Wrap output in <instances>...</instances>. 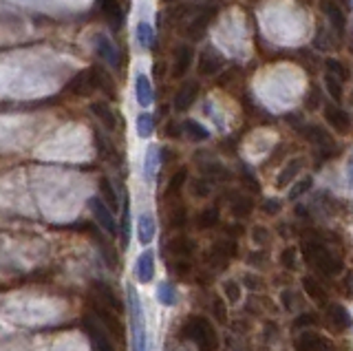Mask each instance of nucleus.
I'll return each mask as SVG.
<instances>
[{
	"label": "nucleus",
	"mask_w": 353,
	"mask_h": 351,
	"mask_svg": "<svg viewBox=\"0 0 353 351\" xmlns=\"http://www.w3.org/2000/svg\"><path fill=\"white\" fill-rule=\"evenodd\" d=\"M281 263L287 270H294L296 268V250L294 248H287L283 254H281Z\"/></svg>",
	"instance_id": "nucleus-46"
},
{
	"label": "nucleus",
	"mask_w": 353,
	"mask_h": 351,
	"mask_svg": "<svg viewBox=\"0 0 353 351\" xmlns=\"http://www.w3.org/2000/svg\"><path fill=\"white\" fill-rule=\"evenodd\" d=\"M99 9H102L104 18L113 31H119L124 25V7L119 5V0H99Z\"/></svg>",
	"instance_id": "nucleus-14"
},
{
	"label": "nucleus",
	"mask_w": 353,
	"mask_h": 351,
	"mask_svg": "<svg viewBox=\"0 0 353 351\" xmlns=\"http://www.w3.org/2000/svg\"><path fill=\"white\" fill-rule=\"evenodd\" d=\"M159 161H161L159 148H157V146H150V148L146 150V157H143V179H146L148 183H152L154 177H157Z\"/></svg>",
	"instance_id": "nucleus-23"
},
{
	"label": "nucleus",
	"mask_w": 353,
	"mask_h": 351,
	"mask_svg": "<svg viewBox=\"0 0 353 351\" xmlns=\"http://www.w3.org/2000/svg\"><path fill=\"white\" fill-rule=\"evenodd\" d=\"M303 254L320 274H325V277H336L342 270V261L323 243V241H314V239L303 241Z\"/></svg>",
	"instance_id": "nucleus-1"
},
{
	"label": "nucleus",
	"mask_w": 353,
	"mask_h": 351,
	"mask_svg": "<svg viewBox=\"0 0 353 351\" xmlns=\"http://www.w3.org/2000/svg\"><path fill=\"white\" fill-rule=\"evenodd\" d=\"M303 135L312 141L325 157H331L336 152V139L329 135L327 128L318 126V124H307V126H303Z\"/></svg>",
	"instance_id": "nucleus-6"
},
{
	"label": "nucleus",
	"mask_w": 353,
	"mask_h": 351,
	"mask_svg": "<svg viewBox=\"0 0 353 351\" xmlns=\"http://www.w3.org/2000/svg\"><path fill=\"white\" fill-rule=\"evenodd\" d=\"M135 97H137V104L141 108H148L154 102V91H152V84H150L146 73H137V78H135Z\"/></svg>",
	"instance_id": "nucleus-21"
},
{
	"label": "nucleus",
	"mask_w": 353,
	"mask_h": 351,
	"mask_svg": "<svg viewBox=\"0 0 353 351\" xmlns=\"http://www.w3.org/2000/svg\"><path fill=\"white\" fill-rule=\"evenodd\" d=\"M223 294H225V299L230 301V303H239L241 301V285L239 283H234V281H225L223 283Z\"/></svg>",
	"instance_id": "nucleus-40"
},
{
	"label": "nucleus",
	"mask_w": 353,
	"mask_h": 351,
	"mask_svg": "<svg viewBox=\"0 0 353 351\" xmlns=\"http://www.w3.org/2000/svg\"><path fill=\"white\" fill-rule=\"evenodd\" d=\"M294 347H296V351H325L327 340H325L323 336H320V334L305 329L303 334H298Z\"/></svg>",
	"instance_id": "nucleus-19"
},
{
	"label": "nucleus",
	"mask_w": 353,
	"mask_h": 351,
	"mask_svg": "<svg viewBox=\"0 0 353 351\" xmlns=\"http://www.w3.org/2000/svg\"><path fill=\"white\" fill-rule=\"evenodd\" d=\"M192 194L199 197V199H203V197L210 194V183L205 179H194V183H192Z\"/></svg>",
	"instance_id": "nucleus-44"
},
{
	"label": "nucleus",
	"mask_w": 353,
	"mask_h": 351,
	"mask_svg": "<svg viewBox=\"0 0 353 351\" xmlns=\"http://www.w3.org/2000/svg\"><path fill=\"white\" fill-rule=\"evenodd\" d=\"M196 97H199V82L194 80H188L179 86V91L174 93V100H172V106H174V111H188L194 102H196Z\"/></svg>",
	"instance_id": "nucleus-12"
},
{
	"label": "nucleus",
	"mask_w": 353,
	"mask_h": 351,
	"mask_svg": "<svg viewBox=\"0 0 353 351\" xmlns=\"http://www.w3.org/2000/svg\"><path fill=\"white\" fill-rule=\"evenodd\" d=\"M154 234H157V223H154V217L150 212H141L137 219V239L141 245H150Z\"/></svg>",
	"instance_id": "nucleus-20"
},
{
	"label": "nucleus",
	"mask_w": 353,
	"mask_h": 351,
	"mask_svg": "<svg viewBox=\"0 0 353 351\" xmlns=\"http://www.w3.org/2000/svg\"><path fill=\"white\" fill-rule=\"evenodd\" d=\"M303 166H305L303 157H294L290 161H285V166L279 170V174H276V188H287V185H292L298 174H301Z\"/></svg>",
	"instance_id": "nucleus-13"
},
{
	"label": "nucleus",
	"mask_w": 353,
	"mask_h": 351,
	"mask_svg": "<svg viewBox=\"0 0 353 351\" xmlns=\"http://www.w3.org/2000/svg\"><path fill=\"white\" fill-rule=\"evenodd\" d=\"M325 69H327L329 75H334V78L340 80V82H347V80L351 78V71H349L347 64H345V62H340V60H336V58H327V60H325Z\"/></svg>",
	"instance_id": "nucleus-30"
},
{
	"label": "nucleus",
	"mask_w": 353,
	"mask_h": 351,
	"mask_svg": "<svg viewBox=\"0 0 353 351\" xmlns=\"http://www.w3.org/2000/svg\"><path fill=\"white\" fill-rule=\"evenodd\" d=\"M212 312H214V316H216V321H219V323H225V321H228V312H225V303H223V299H214V303H212Z\"/></svg>",
	"instance_id": "nucleus-45"
},
{
	"label": "nucleus",
	"mask_w": 353,
	"mask_h": 351,
	"mask_svg": "<svg viewBox=\"0 0 353 351\" xmlns=\"http://www.w3.org/2000/svg\"><path fill=\"white\" fill-rule=\"evenodd\" d=\"M347 183H349V190H353V157L347 163Z\"/></svg>",
	"instance_id": "nucleus-51"
},
{
	"label": "nucleus",
	"mask_w": 353,
	"mask_h": 351,
	"mask_svg": "<svg viewBox=\"0 0 353 351\" xmlns=\"http://www.w3.org/2000/svg\"><path fill=\"white\" fill-rule=\"evenodd\" d=\"M86 334L91 338L93 351H115L113 343H110V334L106 332L102 323L95 321V318H88L86 321Z\"/></svg>",
	"instance_id": "nucleus-11"
},
{
	"label": "nucleus",
	"mask_w": 353,
	"mask_h": 351,
	"mask_svg": "<svg viewBox=\"0 0 353 351\" xmlns=\"http://www.w3.org/2000/svg\"><path fill=\"white\" fill-rule=\"evenodd\" d=\"M91 113L99 119V124H102L106 130H117L119 128V119H117V113L110 108V104H106V102H93L91 104Z\"/></svg>",
	"instance_id": "nucleus-17"
},
{
	"label": "nucleus",
	"mask_w": 353,
	"mask_h": 351,
	"mask_svg": "<svg viewBox=\"0 0 353 351\" xmlns=\"http://www.w3.org/2000/svg\"><path fill=\"white\" fill-rule=\"evenodd\" d=\"M181 128H183V135L188 139H192V141H205V139H210V130L203 124H199L196 119H185V122H181Z\"/></svg>",
	"instance_id": "nucleus-26"
},
{
	"label": "nucleus",
	"mask_w": 353,
	"mask_h": 351,
	"mask_svg": "<svg viewBox=\"0 0 353 351\" xmlns=\"http://www.w3.org/2000/svg\"><path fill=\"white\" fill-rule=\"evenodd\" d=\"M325 89L331 95V100H334V102H342V97H345V93H342V82L336 80L334 75H329V73L325 75Z\"/></svg>",
	"instance_id": "nucleus-38"
},
{
	"label": "nucleus",
	"mask_w": 353,
	"mask_h": 351,
	"mask_svg": "<svg viewBox=\"0 0 353 351\" xmlns=\"http://www.w3.org/2000/svg\"><path fill=\"white\" fill-rule=\"evenodd\" d=\"M320 7H323V12H325L327 20L331 23V29H334L338 36L345 34V29H347V16H345V12L340 9V5H336L334 0H325V3L320 5Z\"/></svg>",
	"instance_id": "nucleus-16"
},
{
	"label": "nucleus",
	"mask_w": 353,
	"mask_h": 351,
	"mask_svg": "<svg viewBox=\"0 0 353 351\" xmlns=\"http://www.w3.org/2000/svg\"><path fill=\"white\" fill-rule=\"evenodd\" d=\"M320 106H323V100H320V93H318V89H312V91L307 93L305 108H307V111H318Z\"/></svg>",
	"instance_id": "nucleus-41"
},
{
	"label": "nucleus",
	"mask_w": 353,
	"mask_h": 351,
	"mask_svg": "<svg viewBox=\"0 0 353 351\" xmlns=\"http://www.w3.org/2000/svg\"><path fill=\"white\" fill-rule=\"evenodd\" d=\"M183 338L199 347V351H216L219 347V336L212 323L203 316H190L181 327Z\"/></svg>",
	"instance_id": "nucleus-2"
},
{
	"label": "nucleus",
	"mask_w": 353,
	"mask_h": 351,
	"mask_svg": "<svg viewBox=\"0 0 353 351\" xmlns=\"http://www.w3.org/2000/svg\"><path fill=\"white\" fill-rule=\"evenodd\" d=\"M318 323V318L314 316V314H301V316H298L296 318V321H294V329H309V327H312V325H316Z\"/></svg>",
	"instance_id": "nucleus-43"
},
{
	"label": "nucleus",
	"mask_w": 353,
	"mask_h": 351,
	"mask_svg": "<svg viewBox=\"0 0 353 351\" xmlns=\"http://www.w3.org/2000/svg\"><path fill=\"white\" fill-rule=\"evenodd\" d=\"M252 208H254L252 199H250V197H243V194H236L234 199H232V203H230L232 214L239 217V219H245L252 212Z\"/></svg>",
	"instance_id": "nucleus-31"
},
{
	"label": "nucleus",
	"mask_w": 353,
	"mask_h": 351,
	"mask_svg": "<svg viewBox=\"0 0 353 351\" xmlns=\"http://www.w3.org/2000/svg\"><path fill=\"white\" fill-rule=\"evenodd\" d=\"M340 290L345 292L347 299H353V274H347V277L340 281Z\"/></svg>",
	"instance_id": "nucleus-48"
},
{
	"label": "nucleus",
	"mask_w": 353,
	"mask_h": 351,
	"mask_svg": "<svg viewBox=\"0 0 353 351\" xmlns=\"http://www.w3.org/2000/svg\"><path fill=\"white\" fill-rule=\"evenodd\" d=\"M312 185H314V179H312V177H305V179H301V181H294V183H292V190L287 192V197H290V201L301 199V197H303L305 192L312 190Z\"/></svg>",
	"instance_id": "nucleus-37"
},
{
	"label": "nucleus",
	"mask_w": 353,
	"mask_h": 351,
	"mask_svg": "<svg viewBox=\"0 0 353 351\" xmlns=\"http://www.w3.org/2000/svg\"><path fill=\"white\" fill-rule=\"evenodd\" d=\"M327 316H329L331 325H334L336 329H340V332H345V329H349L353 325L349 310H347L345 305H340V303L327 305Z\"/></svg>",
	"instance_id": "nucleus-22"
},
{
	"label": "nucleus",
	"mask_w": 353,
	"mask_h": 351,
	"mask_svg": "<svg viewBox=\"0 0 353 351\" xmlns=\"http://www.w3.org/2000/svg\"><path fill=\"white\" fill-rule=\"evenodd\" d=\"M170 252L176 257V259H190L194 252H196V243L192 239H188V237H176L170 241Z\"/></svg>",
	"instance_id": "nucleus-25"
},
{
	"label": "nucleus",
	"mask_w": 353,
	"mask_h": 351,
	"mask_svg": "<svg viewBox=\"0 0 353 351\" xmlns=\"http://www.w3.org/2000/svg\"><path fill=\"white\" fill-rule=\"evenodd\" d=\"M135 36H137V42H139L141 49H152L154 47V29H152L150 23H146V20H141V23L137 25Z\"/></svg>",
	"instance_id": "nucleus-29"
},
{
	"label": "nucleus",
	"mask_w": 353,
	"mask_h": 351,
	"mask_svg": "<svg viewBox=\"0 0 353 351\" xmlns=\"http://www.w3.org/2000/svg\"><path fill=\"white\" fill-rule=\"evenodd\" d=\"M223 64H225V60L216 49H205L199 53L196 73L201 75V78H212V75H216L221 69H223Z\"/></svg>",
	"instance_id": "nucleus-10"
},
{
	"label": "nucleus",
	"mask_w": 353,
	"mask_h": 351,
	"mask_svg": "<svg viewBox=\"0 0 353 351\" xmlns=\"http://www.w3.org/2000/svg\"><path fill=\"white\" fill-rule=\"evenodd\" d=\"M99 190H102L104 203L110 208V210H117V208H119V199H117V192L113 188V183H110L108 179H102V181H99Z\"/></svg>",
	"instance_id": "nucleus-36"
},
{
	"label": "nucleus",
	"mask_w": 353,
	"mask_h": 351,
	"mask_svg": "<svg viewBox=\"0 0 353 351\" xmlns=\"http://www.w3.org/2000/svg\"><path fill=\"white\" fill-rule=\"evenodd\" d=\"M93 51H95L97 58H102L108 64V67H113V69H119L121 67L119 51L113 45V40H110L106 34H95L93 36Z\"/></svg>",
	"instance_id": "nucleus-7"
},
{
	"label": "nucleus",
	"mask_w": 353,
	"mask_h": 351,
	"mask_svg": "<svg viewBox=\"0 0 353 351\" xmlns=\"http://www.w3.org/2000/svg\"><path fill=\"white\" fill-rule=\"evenodd\" d=\"M135 126H137V135H139L141 139H148V137H152V133H154V117H152L150 113H139Z\"/></svg>",
	"instance_id": "nucleus-34"
},
{
	"label": "nucleus",
	"mask_w": 353,
	"mask_h": 351,
	"mask_svg": "<svg viewBox=\"0 0 353 351\" xmlns=\"http://www.w3.org/2000/svg\"><path fill=\"white\" fill-rule=\"evenodd\" d=\"M185 221H188L185 208H183V205H176L174 210L170 212V225H174V228H181Z\"/></svg>",
	"instance_id": "nucleus-42"
},
{
	"label": "nucleus",
	"mask_w": 353,
	"mask_h": 351,
	"mask_svg": "<svg viewBox=\"0 0 353 351\" xmlns=\"http://www.w3.org/2000/svg\"><path fill=\"white\" fill-rule=\"evenodd\" d=\"M91 69H93L95 91H102L104 95H110V97H113V95H115V84H113V80H110V75H108L104 69H99V67H91Z\"/></svg>",
	"instance_id": "nucleus-28"
},
{
	"label": "nucleus",
	"mask_w": 353,
	"mask_h": 351,
	"mask_svg": "<svg viewBox=\"0 0 353 351\" xmlns=\"http://www.w3.org/2000/svg\"><path fill=\"white\" fill-rule=\"evenodd\" d=\"M252 239L256 241V243H265V241L270 239V232H268L265 228L259 225V228H254V230H252Z\"/></svg>",
	"instance_id": "nucleus-50"
},
{
	"label": "nucleus",
	"mask_w": 353,
	"mask_h": 351,
	"mask_svg": "<svg viewBox=\"0 0 353 351\" xmlns=\"http://www.w3.org/2000/svg\"><path fill=\"white\" fill-rule=\"evenodd\" d=\"M221 7H223V0H205V3L199 7V12L190 18V23L185 25V36L199 40L205 31L212 25V20L219 16Z\"/></svg>",
	"instance_id": "nucleus-4"
},
{
	"label": "nucleus",
	"mask_w": 353,
	"mask_h": 351,
	"mask_svg": "<svg viewBox=\"0 0 353 351\" xmlns=\"http://www.w3.org/2000/svg\"><path fill=\"white\" fill-rule=\"evenodd\" d=\"M303 288H305V292L309 294V299H314L316 303H320V305H327V292L320 288L318 285V281H314V279H305L303 281Z\"/></svg>",
	"instance_id": "nucleus-35"
},
{
	"label": "nucleus",
	"mask_w": 353,
	"mask_h": 351,
	"mask_svg": "<svg viewBox=\"0 0 353 351\" xmlns=\"http://www.w3.org/2000/svg\"><path fill=\"white\" fill-rule=\"evenodd\" d=\"M163 133L168 135V137H181L183 135V128H181V124H176V122H168V124H165Z\"/></svg>",
	"instance_id": "nucleus-49"
},
{
	"label": "nucleus",
	"mask_w": 353,
	"mask_h": 351,
	"mask_svg": "<svg viewBox=\"0 0 353 351\" xmlns=\"http://www.w3.org/2000/svg\"><path fill=\"white\" fill-rule=\"evenodd\" d=\"M323 113H325L327 124H329L331 128H334L336 133H340V135H349L351 130H353V119H351V115H349L342 106L325 104Z\"/></svg>",
	"instance_id": "nucleus-8"
},
{
	"label": "nucleus",
	"mask_w": 353,
	"mask_h": 351,
	"mask_svg": "<svg viewBox=\"0 0 353 351\" xmlns=\"http://www.w3.org/2000/svg\"><path fill=\"white\" fill-rule=\"evenodd\" d=\"M157 301L163 307H174L176 301H179V294H176V288L170 281H163L157 285Z\"/></svg>",
	"instance_id": "nucleus-27"
},
{
	"label": "nucleus",
	"mask_w": 353,
	"mask_h": 351,
	"mask_svg": "<svg viewBox=\"0 0 353 351\" xmlns=\"http://www.w3.org/2000/svg\"><path fill=\"white\" fill-rule=\"evenodd\" d=\"M192 62H194V49L190 45H176L174 51H172V67H170V75L174 80H179L183 78V75L190 71L192 67Z\"/></svg>",
	"instance_id": "nucleus-9"
},
{
	"label": "nucleus",
	"mask_w": 353,
	"mask_h": 351,
	"mask_svg": "<svg viewBox=\"0 0 353 351\" xmlns=\"http://www.w3.org/2000/svg\"><path fill=\"white\" fill-rule=\"evenodd\" d=\"M128 314H130V334H132V351H148V336H146V318H143V307L139 294L132 285H128Z\"/></svg>",
	"instance_id": "nucleus-3"
},
{
	"label": "nucleus",
	"mask_w": 353,
	"mask_h": 351,
	"mask_svg": "<svg viewBox=\"0 0 353 351\" xmlns=\"http://www.w3.org/2000/svg\"><path fill=\"white\" fill-rule=\"evenodd\" d=\"M185 181H188V170H185V168H179V170H176V172L172 174V177H170L168 185H165V197L179 194L181 188L185 185Z\"/></svg>",
	"instance_id": "nucleus-32"
},
{
	"label": "nucleus",
	"mask_w": 353,
	"mask_h": 351,
	"mask_svg": "<svg viewBox=\"0 0 353 351\" xmlns=\"http://www.w3.org/2000/svg\"><path fill=\"white\" fill-rule=\"evenodd\" d=\"M66 89H69L73 95H91L95 91V82H93V69H86V71H80L75 75V78L66 84Z\"/></svg>",
	"instance_id": "nucleus-18"
},
{
	"label": "nucleus",
	"mask_w": 353,
	"mask_h": 351,
	"mask_svg": "<svg viewBox=\"0 0 353 351\" xmlns=\"http://www.w3.org/2000/svg\"><path fill=\"white\" fill-rule=\"evenodd\" d=\"M165 5H172V3H179V0H163Z\"/></svg>",
	"instance_id": "nucleus-52"
},
{
	"label": "nucleus",
	"mask_w": 353,
	"mask_h": 351,
	"mask_svg": "<svg viewBox=\"0 0 353 351\" xmlns=\"http://www.w3.org/2000/svg\"><path fill=\"white\" fill-rule=\"evenodd\" d=\"M88 210H91L93 219L97 221V225L108 232L110 237H117L119 234V223L115 221L113 217V210L104 203V199H99V197H93L91 201H88Z\"/></svg>",
	"instance_id": "nucleus-5"
},
{
	"label": "nucleus",
	"mask_w": 353,
	"mask_h": 351,
	"mask_svg": "<svg viewBox=\"0 0 353 351\" xmlns=\"http://www.w3.org/2000/svg\"><path fill=\"white\" fill-rule=\"evenodd\" d=\"M95 292H97V296H99V303H104L106 307H110V310H115L117 314H121V301L117 299V294H115V290L110 288V285H106V283H95Z\"/></svg>",
	"instance_id": "nucleus-24"
},
{
	"label": "nucleus",
	"mask_w": 353,
	"mask_h": 351,
	"mask_svg": "<svg viewBox=\"0 0 353 351\" xmlns=\"http://www.w3.org/2000/svg\"><path fill=\"white\" fill-rule=\"evenodd\" d=\"M219 223V210L216 208H203L201 212L196 214V228L201 230H210Z\"/></svg>",
	"instance_id": "nucleus-33"
},
{
	"label": "nucleus",
	"mask_w": 353,
	"mask_h": 351,
	"mask_svg": "<svg viewBox=\"0 0 353 351\" xmlns=\"http://www.w3.org/2000/svg\"><path fill=\"white\" fill-rule=\"evenodd\" d=\"M135 279L146 285L154 279V252L146 250L141 252V254L137 257V263H135Z\"/></svg>",
	"instance_id": "nucleus-15"
},
{
	"label": "nucleus",
	"mask_w": 353,
	"mask_h": 351,
	"mask_svg": "<svg viewBox=\"0 0 353 351\" xmlns=\"http://www.w3.org/2000/svg\"><path fill=\"white\" fill-rule=\"evenodd\" d=\"M119 232H121V241H124V248H126L128 237H130V205H128V201L124 203V217H121Z\"/></svg>",
	"instance_id": "nucleus-39"
},
{
	"label": "nucleus",
	"mask_w": 353,
	"mask_h": 351,
	"mask_svg": "<svg viewBox=\"0 0 353 351\" xmlns=\"http://www.w3.org/2000/svg\"><path fill=\"white\" fill-rule=\"evenodd\" d=\"M263 212H265V214H279V212H281V201H279V199H265V203H263Z\"/></svg>",
	"instance_id": "nucleus-47"
}]
</instances>
